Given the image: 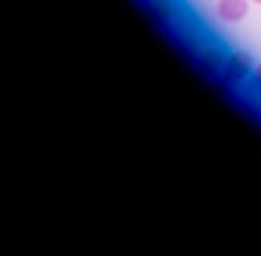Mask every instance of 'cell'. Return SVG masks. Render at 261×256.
I'll use <instances>...</instances> for the list:
<instances>
[{
    "label": "cell",
    "mask_w": 261,
    "mask_h": 256,
    "mask_svg": "<svg viewBox=\"0 0 261 256\" xmlns=\"http://www.w3.org/2000/svg\"><path fill=\"white\" fill-rule=\"evenodd\" d=\"M250 70H252L250 56H247V53H232V56L226 58V64H224V79L226 82H241Z\"/></svg>",
    "instance_id": "1"
},
{
    "label": "cell",
    "mask_w": 261,
    "mask_h": 256,
    "mask_svg": "<svg viewBox=\"0 0 261 256\" xmlns=\"http://www.w3.org/2000/svg\"><path fill=\"white\" fill-rule=\"evenodd\" d=\"M252 79H255V85L261 87V64H258V67H252Z\"/></svg>",
    "instance_id": "4"
},
{
    "label": "cell",
    "mask_w": 261,
    "mask_h": 256,
    "mask_svg": "<svg viewBox=\"0 0 261 256\" xmlns=\"http://www.w3.org/2000/svg\"><path fill=\"white\" fill-rule=\"evenodd\" d=\"M224 64H226L224 53H221V50H209V53H203V56H200L197 70H200V76H203V79H212V76H218V73L224 70Z\"/></svg>",
    "instance_id": "3"
},
{
    "label": "cell",
    "mask_w": 261,
    "mask_h": 256,
    "mask_svg": "<svg viewBox=\"0 0 261 256\" xmlns=\"http://www.w3.org/2000/svg\"><path fill=\"white\" fill-rule=\"evenodd\" d=\"M252 0H218V15L229 24H238V20L247 18Z\"/></svg>",
    "instance_id": "2"
},
{
    "label": "cell",
    "mask_w": 261,
    "mask_h": 256,
    "mask_svg": "<svg viewBox=\"0 0 261 256\" xmlns=\"http://www.w3.org/2000/svg\"><path fill=\"white\" fill-rule=\"evenodd\" d=\"M252 3H261V0H252Z\"/></svg>",
    "instance_id": "5"
}]
</instances>
